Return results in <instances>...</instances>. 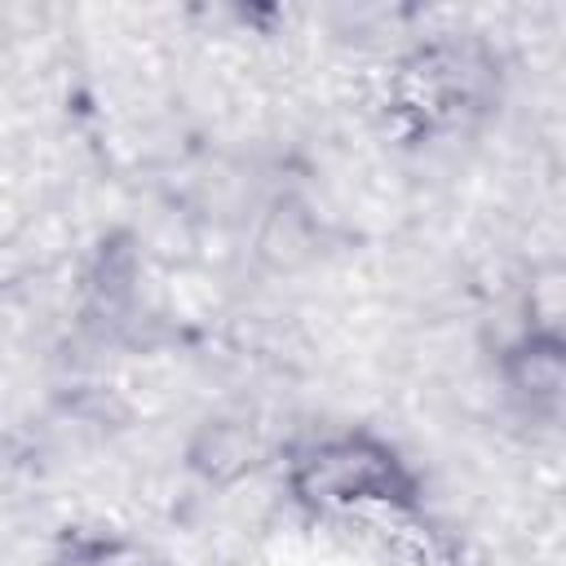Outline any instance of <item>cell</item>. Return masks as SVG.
Masks as SVG:
<instances>
[{
  "instance_id": "3957f363",
  "label": "cell",
  "mask_w": 566,
  "mask_h": 566,
  "mask_svg": "<svg viewBox=\"0 0 566 566\" xmlns=\"http://www.w3.org/2000/svg\"><path fill=\"white\" fill-rule=\"evenodd\" d=\"M495 376L509 407L526 424L544 433H566V332L562 327L517 332L500 349Z\"/></svg>"
},
{
  "instance_id": "6da1fadb",
  "label": "cell",
  "mask_w": 566,
  "mask_h": 566,
  "mask_svg": "<svg viewBox=\"0 0 566 566\" xmlns=\"http://www.w3.org/2000/svg\"><path fill=\"white\" fill-rule=\"evenodd\" d=\"M292 486L318 513H371L411 500L407 469L389 447H380L367 433H336L305 447Z\"/></svg>"
},
{
  "instance_id": "277c9868",
  "label": "cell",
  "mask_w": 566,
  "mask_h": 566,
  "mask_svg": "<svg viewBox=\"0 0 566 566\" xmlns=\"http://www.w3.org/2000/svg\"><path fill=\"white\" fill-rule=\"evenodd\" d=\"M49 566H150V557L142 544L115 531H71L53 548Z\"/></svg>"
},
{
  "instance_id": "7a4b0ae2",
  "label": "cell",
  "mask_w": 566,
  "mask_h": 566,
  "mask_svg": "<svg viewBox=\"0 0 566 566\" xmlns=\"http://www.w3.org/2000/svg\"><path fill=\"white\" fill-rule=\"evenodd\" d=\"M495 84L491 62L460 40H438L416 49L398 75V102L407 115L424 124H460L464 115L482 111Z\"/></svg>"
}]
</instances>
